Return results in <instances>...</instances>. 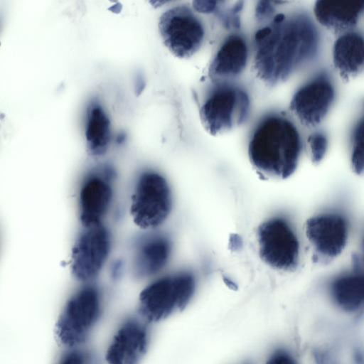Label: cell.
I'll return each instance as SVG.
<instances>
[{"label":"cell","instance_id":"18","mask_svg":"<svg viewBox=\"0 0 364 364\" xmlns=\"http://www.w3.org/2000/svg\"><path fill=\"white\" fill-rule=\"evenodd\" d=\"M333 61L336 70L344 79L355 77L363 72L364 37L350 31L340 36L333 45Z\"/></svg>","mask_w":364,"mask_h":364},{"label":"cell","instance_id":"2","mask_svg":"<svg viewBox=\"0 0 364 364\" xmlns=\"http://www.w3.org/2000/svg\"><path fill=\"white\" fill-rule=\"evenodd\" d=\"M301 151L300 134L284 116L271 114L255 129L248 144L252 164L261 173L286 178L296 168Z\"/></svg>","mask_w":364,"mask_h":364},{"label":"cell","instance_id":"12","mask_svg":"<svg viewBox=\"0 0 364 364\" xmlns=\"http://www.w3.org/2000/svg\"><path fill=\"white\" fill-rule=\"evenodd\" d=\"M145 322L131 318L119 326L106 351L107 364L140 363L149 344V331Z\"/></svg>","mask_w":364,"mask_h":364},{"label":"cell","instance_id":"13","mask_svg":"<svg viewBox=\"0 0 364 364\" xmlns=\"http://www.w3.org/2000/svg\"><path fill=\"white\" fill-rule=\"evenodd\" d=\"M306 235L316 250L328 257H336L345 248L348 227L346 220L335 213H326L310 218Z\"/></svg>","mask_w":364,"mask_h":364},{"label":"cell","instance_id":"27","mask_svg":"<svg viewBox=\"0 0 364 364\" xmlns=\"http://www.w3.org/2000/svg\"><path fill=\"white\" fill-rule=\"evenodd\" d=\"M358 353L357 352V354L353 356V359L349 360L348 363L346 362H336V363L333 364H364V357H362V355Z\"/></svg>","mask_w":364,"mask_h":364},{"label":"cell","instance_id":"17","mask_svg":"<svg viewBox=\"0 0 364 364\" xmlns=\"http://www.w3.org/2000/svg\"><path fill=\"white\" fill-rule=\"evenodd\" d=\"M171 252L168 240L162 235H150L136 245L133 258V272L137 277L154 275L166 264Z\"/></svg>","mask_w":364,"mask_h":364},{"label":"cell","instance_id":"1","mask_svg":"<svg viewBox=\"0 0 364 364\" xmlns=\"http://www.w3.org/2000/svg\"><path fill=\"white\" fill-rule=\"evenodd\" d=\"M318 46V31L308 16L278 14L255 33L254 72L265 85H278L311 61Z\"/></svg>","mask_w":364,"mask_h":364},{"label":"cell","instance_id":"24","mask_svg":"<svg viewBox=\"0 0 364 364\" xmlns=\"http://www.w3.org/2000/svg\"><path fill=\"white\" fill-rule=\"evenodd\" d=\"M275 2L258 1L255 9V16L259 21L267 20L273 16L275 11Z\"/></svg>","mask_w":364,"mask_h":364},{"label":"cell","instance_id":"9","mask_svg":"<svg viewBox=\"0 0 364 364\" xmlns=\"http://www.w3.org/2000/svg\"><path fill=\"white\" fill-rule=\"evenodd\" d=\"M111 237L102 223L84 228L71 252V271L82 282H90L102 270L109 255Z\"/></svg>","mask_w":364,"mask_h":364},{"label":"cell","instance_id":"16","mask_svg":"<svg viewBox=\"0 0 364 364\" xmlns=\"http://www.w3.org/2000/svg\"><path fill=\"white\" fill-rule=\"evenodd\" d=\"M314 15L323 27L336 32L350 31L364 14V0H321L314 5Z\"/></svg>","mask_w":364,"mask_h":364},{"label":"cell","instance_id":"3","mask_svg":"<svg viewBox=\"0 0 364 364\" xmlns=\"http://www.w3.org/2000/svg\"><path fill=\"white\" fill-rule=\"evenodd\" d=\"M102 296L98 288L86 285L67 301L58 318L56 335L69 348H77L90 336L102 315Z\"/></svg>","mask_w":364,"mask_h":364},{"label":"cell","instance_id":"15","mask_svg":"<svg viewBox=\"0 0 364 364\" xmlns=\"http://www.w3.org/2000/svg\"><path fill=\"white\" fill-rule=\"evenodd\" d=\"M248 47L240 35L228 36L215 53L208 68L212 81L218 83L234 79L245 70L248 60Z\"/></svg>","mask_w":364,"mask_h":364},{"label":"cell","instance_id":"14","mask_svg":"<svg viewBox=\"0 0 364 364\" xmlns=\"http://www.w3.org/2000/svg\"><path fill=\"white\" fill-rule=\"evenodd\" d=\"M333 309L347 320H355L364 314V272H354L336 277L328 289Z\"/></svg>","mask_w":364,"mask_h":364},{"label":"cell","instance_id":"6","mask_svg":"<svg viewBox=\"0 0 364 364\" xmlns=\"http://www.w3.org/2000/svg\"><path fill=\"white\" fill-rule=\"evenodd\" d=\"M172 206L166 180L148 171L138 178L132 196L130 213L134 223L142 229L158 227L166 219Z\"/></svg>","mask_w":364,"mask_h":364},{"label":"cell","instance_id":"11","mask_svg":"<svg viewBox=\"0 0 364 364\" xmlns=\"http://www.w3.org/2000/svg\"><path fill=\"white\" fill-rule=\"evenodd\" d=\"M113 176L112 168L106 166L92 172L83 181L79 192V218L83 228L102 223L112 200Z\"/></svg>","mask_w":364,"mask_h":364},{"label":"cell","instance_id":"21","mask_svg":"<svg viewBox=\"0 0 364 364\" xmlns=\"http://www.w3.org/2000/svg\"><path fill=\"white\" fill-rule=\"evenodd\" d=\"M312 160L319 162L324 157L328 148V139L324 134L315 132L308 138Z\"/></svg>","mask_w":364,"mask_h":364},{"label":"cell","instance_id":"26","mask_svg":"<svg viewBox=\"0 0 364 364\" xmlns=\"http://www.w3.org/2000/svg\"><path fill=\"white\" fill-rule=\"evenodd\" d=\"M230 247L232 250H237L242 247V240L236 234L232 235L230 237Z\"/></svg>","mask_w":364,"mask_h":364},{"label":"cell","instance_id":"5","mask_svg":"<svg viewBox=\"0 0 364 364\" xmlns=\"http://www.w3.org/2000/svg\"><path fill=\"white\" fill-rule=\"evenodd\" d=\"M196 282L188 273L160 278L140 293L138 312L146 322L161 321L183 309L194 294Z\"/></svg>","mask_w":364,"mask_h":364},{"label":"cell","instance_id":"10","mask_svg":"<svg viewBox=\"0 0 364 364\" xmlns=\"http://www.w3.org/2000/svg\"><path fill=\"white\" fill-rule=\"evenodd\" d=\"M334 98L335 90L331 81L326 75H321L294 93L289 108L301 124L315 127L328 114Z\"/></svg>","mask_w":364,"mask_h":364},{"label":"cell","instance_id":"22","mask_svg":"<svg viewBox=\"0 0 364 364\" xmlns=\"http://www.w3.org/2000/svg\"><path fill=\"white\" fill-rule=\"evenodd\" d=\"M57 364H92V357L85 350L77 348H70Z\"/></svg>","mask_w":364,"mask_h":364},{"label":"cell","instance_id":"25","mask_svg":"<svg viewBox=\"0 0 364 364\" xmlns=\"http://www.w3.org/2000/svg\"><path fill=\"white\" fill-rule=\"evenodd\" d=\"M223 1H195L193 8L196 11L203 14H210L218 10Z\"/></svg>","mask_w":364,"mask_h":364},{"label":"cell","instance_id":"19","mask_svg":"<svg viewBox=\"0 0 364 364\" xmlns=\"http://www.w3.org/2000/svg\"><path fill=\"white\" fill-rule=\"evenodd\" d=\"M85 136L90 154L100 156L107 152L111 141V122L96 98L90 101L87 108Z\"/></svg>","mask_w":364,"mask_h":364},{"label":"cell","instance_id":"8","mask_svg":"<svg viewBox=\"0 0 364 364\" xmlns=\"http://www.w3.org/2000/svg\"><path fill=\"white\" fill-rule=\"evenodd\" d=\"M257 240L259 256L267 264L283 271L296 267L299 243L287 220L274 218L264 222L258 228Z\"/></svg>","mask_w":364,"mask_h":364},{"label":"cell","instance_id":"4","mask_svg":"<svg viewBox=\"0 0 364 364\" xmlns=\"http://www.w3.org/2000/svg\"><path fill=\"white\" fill-rule=\"evenodd\" d=\"M218 84L199 109L203 128L213 136L240 127L247 121L250 112V100L245 90L227 82Z\"/></svg>","mask_w":364,"mask_h":364},{"label":"cell","instance_id":"7","mask_svg":"<svg viewBox=\"0 0 364 364\" xmlns=\"http://www.w3.org/2000/svg\"><path fill=\"white\" fill-rule=\"evenodd\" d=\"M163 43L176 57H192L201 48L205 28L201 20L186 5H177L164 11L159 21Z\"/></svg>","mask_w":364,"mask_h":364},{"label":"cell","instance_id":"20","mask_svg":"<svg viewBox=\"0 0 364 364\" xmlns=\"http://www.w3.org/2000/svg\"><path fill=\"white\" fill-rule=\"evenodd\" d=\"M351 163L355 172H364V114L353 132Z\"/></svg>","mask_w":364,"mask_h":364},{"label":"cell","instance_id":"23","mask_svg":"<svg viewBox=\"0 0 364 364\" xmlns=\"http://www.w3.org/2000/svg\"><path fill=\"white\" fill-rule=\"evenodd\" d=\"M266 364H299V362L290 351L279 350L272 355Z\"/></svg>","mask_w":364,"mask_h":364}]
</instances>
